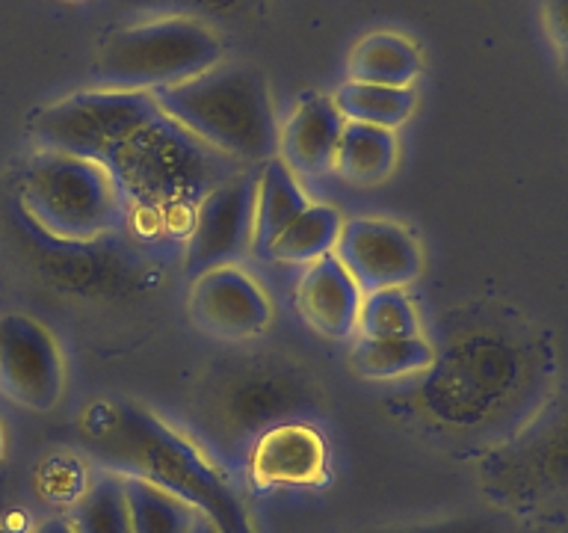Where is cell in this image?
Masks as SVG:
<instances>
[{"mask_svg":"<svg viewBox=\"0 0 568 533\" xmlns=\"http://www.w3.org/2000/svg\"><path fill=\"white\" fill-rule=\"evenodd\" d=\"M373 338H408L420 335V318L415 302L408 300L406 288H385L362 296L358 311V332Z\"/></svg>","mask_w":568,"mask_h":533,"instance_id":"cell-24","label":"cell"},{"mask_svg":"<svg viewBox=\"0 0 568 533\" xmlns=\"http://www.w3.org/2000/svg\"><path fill=\"white\" fill-rule=\"evenodd\" d=\"M486 483L509 504H568V391L541 409L515 442L491 453Z\"/></svg>","mask_w":568,"mask_h":533,"instance_id":"cell-7","label":"cell"},{"mask_svg":"<svg viewBox=\"0 0 568 533\" xmlns=\"http://www.w3.org/2000/svg\"><path fill=\"white\" fill-rule=\"evenodd\" d=\"M222 62V42L211 27L186 16L154 18L104 39L95 60L98 89L158 92L199 78Z\"/></svg>","mask_w":568,"mask_h":533,"instance_id":"cell-5","label":"cell"},{"mask_svg":"<svg viewBox=\"0 0 568 533\" xmlns=\"http://www.w3.org/2000/svg\"><path fill=\"white\" fill-rule=\"evenodd\" d=\"M332 101L344 115V122L394 131L415 113L417 95L412 87H376V83L349 80L337 89Z\"/></svg>","mask_w":568,"mask_h":533,"instance_id":"cell-21","label":"cell"},{"mask_svg":"<svg viewBox=\"0 0 568 533\" xmlns=\"http://www.w3.org/2000/svg\"><path fill=\"white\" fill-rule=\"evenodd\" d=\"M362 288L353 282L335 255H326L305 266L296 284V305L311 326L328 338H353L358 332Z\"/></svg>","mask_w":568,"mask_h":533,"instance_id":"cell-14","label":"cell"},{"mask_svg":"<svg viewBox=\"0 0 568 533\" xmlns=\"http://www.w3.org/2000/svg\"><path fill=\"white\" fill-rule=\"evenodd\" d=\"M314 391L300 373L273 362H240L204 389L199 421L220 444L252 447L273 426L300 421Z\"/></svg>","mask_w":568,"mask_h":533,"instance_id":"cell-6","label":"cell"},{"mask_svg":"<svg viewBox=\"0 0 568 533\" xmlns=\"http://www.w3.org/2000/svg\"><path fill=\"white\" fill-rule=\"evenodd\" d=\"M21 204L30 220L65 243H95L124 220L119 187L98 160L42 151L21 175Z\"/></svg>","mask_w":568,"mask_h":533,"instance_id":"cell-4","label":"cell"},{"mask_svg":"<svg viewBox=\"0 0 568 533\" xmlns=\"http://www.w3.org/2000/svg\"><path fill=\"white\" fill-rule=\"evenodd\" d=\"M545 27L554 44L568 48V0H545Z\"/></svg>","mask_w":568,"mask_h":533,"instance_id":"cell-26","label":"cell"},{"mask_svg":"<svg viewBox=\"0 0 568 533\" xmlns=\"http://www.w3.org/2000/svg\"><path fill=\"white\" fill-rule=\"evenodd\" d=\"M101 167L119 187L128 213L154 222L190 220L213 187L246 169L204 145L160 107L106 151Z\"/></svg>","mask_w":568,"mask_h":533,"instance_id":"cell-2","label":"cell"},{"mask_svg":"<svg viewBox=\"0 0 568 533\" xmlns=\"http://www.w3.org/2000/svg\"><path fill=\"white\" fill-rule=\"evenodd\" d=\"M367 533H495V527L486 519H447V522L406 524V527H385V531Z\"/></svg>","mask_w":568,"mask_h":533,"instance_id":"cell-25","label":"cell"},{"mask_svg":"<svg viewBox=\"0 0 568 533\" xmlns=\"http://www.w3.org/2000/svg\"><path fill=\"white\" fill-rule=\"evenodd\" d=\"M341 229H344V220L335 204L308 202L275 234L273 243L266 247V255L282 264L308 266L335 252Z\"/></svg>","mask_w":568,"mask_h":533,"instance_id":"cell-16","label":"cell"},{"mask_svg":"<svg viewBox=\"0 0 568 533\" xmlns=\"http://www.w3.org/2000/svg\"><path fill=\"white\" fill-rule=\"evenodd\" d=\"M255 220V172L237 169L216 184L190 213L186 234V273L202 275L216 266L237 264L252 247Z\"/></svg>","mask_w":568,"mask_h":533,"instance_id":"cell-9","label":"cell"},{"mask_svg":"<svg viewBox=\"0 0 568 533\" xmlns=\"http://www.w3.org/2000/svg\"><path fill=\"white\" fill-rule=\"evenodd\" d=\"M65 368L57 338L27 314L0 318V391L24 409L48 412L60 400Z\"/></svg>","mask_w":568,"mask_h":533,"instance_id":"cell-10","label":"cell"},{"mask_svg":"<svg viewBox=\"0 0 568 533\" xmlns=\"http://www.w3.org/2000/svg\"><path fill=\"white\" fill-rule=\"evenodd\" d=\"M349 362L367 380H403V376H412V373L429 371L435 362V350L424 335H355Z\"/></svg>","mask_w":568,"mask_h":533,"instance_id":"cell-19","label":"cell"},{"mask_svg":"<svg viewBox=\"0 0 568 533\" xmlns=\"http://www.w3.org/2000/svg\"><path fill=\"white\" fill-rule=\"evenodd\" d=\"M65 519L74 533H131V510H128L122 474L101 471L80 492Z\"/></svg>","mask_w":568,"mask_h":533,"instance_id":"cell-22","label":"cell"},{"mask_svg":"<svg viewBox=\"0 0 568 533\" xmlns=\"http://www.w3.org/2000/svg\"><path fill=\"white\" fill-rule=\"evenodd\" d=\"M397 163V137L385 128L346 122L335 151V167L353 184H379Z\"/></svg>","mask_w":568,"mask_h":533,"instance_id":"cell-20","label":"cell"},{"mask_svg":"<svg viewBox=\"0 0 568 533\" xmlns=\"http://www.w3.org/2000/svg\"><path fill=\"white\" fill-rule=\"evenodd\" d=\"M158 113L151 92L87 89L44 107L33 119V137L42 151L98 160L149 115Z\"/></svg>","mask_w":568,"mask_h":533,"instance_id":"cell-8","label":"cell"},{"mask_svg":"<svg viewBox=\"0 0 568 533\" xmlns=\"http://www.w3.org/2000/svg\"><path fill=\"white\" fill-rule=\"evenodd\" d=\"M36 533H74V527L69 524V519H51V522H44Z\"/></svg>","mask_w":568,"mask_h":533,"instance_id":"cell-27","label":"cell"},{"mask_svg":"<svg viewBox=\"0 0 568 533\" xmlns=\"http://www.w3.org/2000/svg\"><path fill=\"white\" fill-rule=\"evenodd\" d=\"M80 439L106 471L142 477L184 501L213 533H255L252 515L229 477L193 439L172 430L149 409L128 400H101L80 424Z\"/></svg>","mask_w":568,"mask_h":533,"instance_id":"cell-1","label":"cell"},{"mask_svg":"<svg viewBox=\"0 0 568 533\" xmlns=\"http://www.w3.org/2000/svg\"><path fill=\"white\" fill-rule=\"evenodd\" d=\"M308 204L300 178L273 158L261 163L255 175V220H252V247L266 252L275 234Z\"/></svg>","mask_w":568,"mask_h":533,"instance_id":"cell-17","label":"cell"},{"mask_svg":"<svg viewBox=\"0 0 568 533\" xmlns=\"http://www.w3.org/2000/svg\"><path fill=\"white\" fill-rule=\"evenodd\" d=\"M332 255L353 275L362 293L406 288L420 275V247L415 234L390 220L344 222Z\"/></svg>","mask_w":568,"mask_h":533,"instance_id":"cell-11","label":"cell"},{"mask_svg":"<svg viewBox=\"0 0 568 533\" xmlns=\"http://www.w3.org/2000/svg\"><path fill=\"white\" fill-rule=\"evenodd\" d=\"M195 533H213V531L207 527V524H204V527H195Z\"/></svg>","mask_w":568,"mask_h":533,"instance_id":"cell-28","label":"cell"},{"mask_svg":"<svg viewBox=\"0 0 568 533\" xmlns=\"http://www.w3.org/2000/svg\"><path fill=\"white\" fill-rule=\"evenodd\" d=\"M420 74V53L406 36L373 33L355 44L349 80L376 87H412Z\"/></svg>","mask_w":568,"mask_h":533,"instance_id":"cell-18","label":"cell"},{"mask_svg":"<svg viewBox=\"0 0 568 533\" xmlns=\"http://www.w3.org/2000/svg\"><path fill=\"white\" fill-rule=\"evenodd\" d=\"M323 471V435L302 421L273 426L248 447V474L257 486H314Z\"/></svg>","mask_w":568,"mask_h":533,"instance_id":"cell-13","label":"cell"},{"mask_svg":"<svg viewBox=\"0 0 568 533\" xmlns=\"http://www.w3.org/2000/svg\"><path fill=\"white\" fill-rule=\"evenodd\" d=\"M151 95L169 119L237 167H261L278 154L273 95L248 66L220 62L199 78Z\"/></svg>","mask_w":568,"mask_h":533,"instance_id":"cell-3","label":"cell"},{"mask_svg":"<svg viewBox=\"0 0 568 533\" xmlns=\"http://www.w3.org/2000/svg\"><path fill=\"white\" fill-rule=\"evenodd\" d=\"M124 492L131 510V533H195L199 527L195 510L149 480L124 477Z\"/></svg>","mask_w":568,"mask_h":533,"instance_id":"cell-23","label":"cell"},{"mask_svg":"<svg viewBox=\"0 0 568 533\" xmlns=\"http://www.w3.org/2000/svg\"><path fill=\"white\" fill-rule=\"evenodd\" d=\"M344 115L326 95L311 98L278 131V154L296 178H320L335 167V151L344 133Z\"/></svg>","mask_w":568,"mask_h":533,"instance_id":"cell-15","label":"cell"},{"mask_svg":"<svg viewBox=\"0 0 568 533\" xmlns=\"http://www.w3.org/2000/svg\"><path fill=\"white\" fill-rule=\"evenodd\" d=\"M562 57H566V69H568V48H566V51H562Z\"/></svg>","mask_w":568,"mask_h":533,"instance_id":"cell-29","label":"cell"},{"mask_svg":"<svg viewBox=\"0 0 568 533\" xmlns=\"http://www.w3.org/2000/svg\"><path fill=\"white\" fill-rule=\"evenodd\" d=\"M190 314L211 335L248 341L266 332L273 320V305L252 275L231 264L195 275Z\"/></svg>","mask_w":568,"mask_h":533,"instance_id":"cell-12","label":"cell"}]
</instances>
